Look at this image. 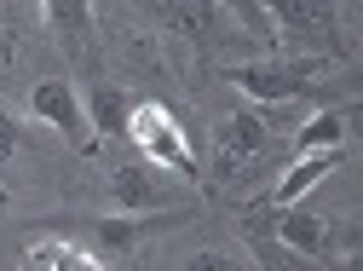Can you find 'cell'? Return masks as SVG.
Here are the masks:
<instances>
[{
  "label": "cell",
  "mask_w": 363,
  "mask_h": 271,
  "mask_svg": "<svg viewBox=\"0 0 363 271\" xmlns=\"http://www.w3.org/2000/svg\"><path fill=\"white\" fill-rule=\"evenodd\" d=\"M23 271H104V265L69 237H35L23 248Z\"/></svg>",
  "instance_id": "obj_8"
},
{
  "label": "cell",
  "mask_w": 363,
  "mask_h": 271,
  "mask_svg": "<svg viewBox=\"0 0 363 271\" xmlns=\"http://www.w3.org/2000/svg\"><path fill=\"white\" fill-rule=\"evenodd\" d=\"M18 150V127H12V116H0V156H12Z\"/></svg>",
  "instance_id": "obj_15"
},
{
  "label": "cell",
  "mask_w": 363,
  "mask_h": 271,
  "mask_svg": "<svg viewBox=\"0 0 363 271\" xmlns=\"http://www.w3.org/2000/svg\"><path fill=\"white\" fill-rule=\"evenodd\" d=\"M271 18H277L283 29H335V12H323V6H294V0L271 6Z\"/></svg>",
  "instance_id": "obj_13"
},
{
  "label": "cell",
  "mask_w": 363,
  "mask_h": 271,
  "mask_svg": "<svg viewBox=\"0 0 363 271\" xmlns=\"http://www.w3.org/2000/svg\"><path fill=\"white\" fill-rule=\"evenodd\" d=\"M185 271H242V265H237V254H225V248H202V254H191Z\"/></svg>",
  "instance_id": "obj_14"
},
{
  "label": "cell",
  "mask_w": 363,
  "mask_h": 271,
  "mask_svg": "<svg viewBox=\"0 0 363 271\" xmlns=\"http://www.w3.org/2000/svg\"><path fill=\"white\" fill-rule=\"evenodd\" d=\"M127 139L145 150V162H156L162 173L173 179H202L196 167V150L185 139V127H179V116L156 99H133V116H127Z\"/></svg>",
  "instance_id": "obj_1"
},
{
  "label": "cell",
  "mask_w": 363,
  "mask_h": 271,
  "mask_svg": "<svg viewBox=\"0 0 363 271\" xmlns=\"http://www.w3.org/2000/svg\"><path fill=\"white\" fill-rule=\"evenodd\" d=\"M219 18H225L219 6H167V12H162V23L179 29L185 40H196V47H208V40H213V23H219Z\"/></svg>",
  "instance_id": "obj_12"
},
{
  "label": "cell",
  "mask_w": 363,
  "mask_h": 271,
  "mask_svg": "<svg viewBox=\"0 0 363 271\" xmlns=\"http://www.w3.org/2000/svg\"><path fill=\"white\" fill-rule=\"evenodd\" d=\"M271 116L265 110H237V116H225L219 127H213V173L219 179H237L265 145H271Z\"/></svg>",
  "instance_id": "obj_3"
},
{
  "label": "cell",
  "mask_w": 363,
  "mask_h": 271,
  "mask_svg": "<svg viewBox=\"0 0 363 271\" xmlns=\"http://www.w3.org/2000/svg\"><path fill=\"white\" fill-rule=\"evenodd\" d=\"M335 167H340V150H311V156H294V162L283 167V179H277V208H294L306 191L323 185Z\"/></svg>",
  "instance_id": "obj_5"
},
{
  "label": "cell",
  "mask_w": 363,
  "mask_h": 271,
  "mask_svg": "<svg viewBox=\"0 0 363 271\" xmlns=\"http://www.w3.org/2000/svg\"><path fill=\"white\" fill-rule=\"evenodd\" d=\"M86 116H93V127H99V139H104V133H127V116H133V99L121 93V87H110V81H99V87H93V99H86Z\"/></svg>",
  "instance_id": "obj_9"
},
{
  "label": "cell",
  "mask_w": 363,
  "mask_h": 271,
  "mask_svg": "<svg viewBox=\"0 0 363 271\" xmlns=\"http://www.w3.org/2000/svg\"><path fill=\"white\" fill-rule=\"evenodd\" d=\"M47 23L64 35V47L81 58L86 52V35H93V6H81V0H58V6H47Z\"/></svg>",
  "instance_id": "obj_11"
},
{
  "label": "cell",
  "mask_w": 363,
  "mask_h": 271,
  "mask_svg": "<svg viewBox=\"0 0 363 271\" xmlns=\"http://www.w3.org/2000/svg\"><path fill=\"white\" fill-rule=\"evenodd\" d=\"M317 75H329V58H259V64H237L231 70L237 93H248L254 110L300 99L306 87H317Z\"/></svg>",
  "instance_id": "obj_2"
},
{
  "label": "cell",
  "mask_w": 363,
  "mask_h": 271,
  "mask_svg": "<svg viewBox=\"0 0 363 271\" xmlns=\"http://www.w3.org/2000/svg\"><path fill=\"white\" fill-rule=\"evenodd\" d=\"M110 197H116V208H121V214H133V219H145V214H156V208H162L156 179H150L139 162H121V167L110 173Z\"/></svg>",
  "instance_id": "obj_7"
},
{
  "label": "cell",
  "mask_w": 363,
  "mask_h": 271,
  "mask_svg": "<svg viewBox=\"0 0 363 271\" xmlns=\"http://www.w3.org/2000/svg\"><path fill=\"white\" fill-rule=\"evenodd\" d=\"M29 110H35V121H47L52 133H64L75 150H93L99 145L93 127H86V116H81V99H75L69 81H40L35 93H29Z\"/></svg>",
  "instance_id": "obj_4"
},
{
  "label": "cell",
  "mask_w": 363,
  "mask_h": 271,
  "mask_svg": "<svg viewBox=\"0 0 363 271\" xmlns=\"http://www.w3.org/2000/svg\"><path fill=\"white\" fill-rule=\"evenodd\" d=\"M340 145H346V116H340V110L311 116V121L294 133V156H311V150H340Z\"/></svg>",
  "instance_id": "obj_10"
},
{
  "label": "cell",
  "mask_w": 363,
  "mask_h": 271,
  "mask_svg": "<svg viewBox=\"0 0 363 271\" xmlns=\"http://www.w3.org/2000/svg\"><path fill=\"white\" fill-rule=\"evenodd\" d=\"M277 237L300 260H323L329 254V219L323 214H306V208H277Z\"/></svg>",
  "instance_id": "obj_6"
}]
</instances>
